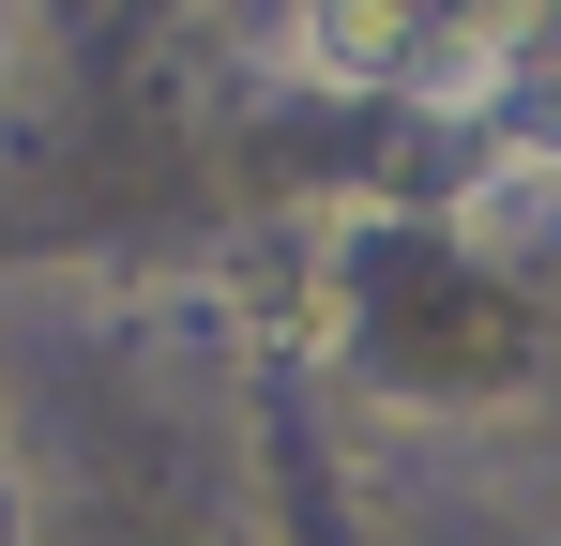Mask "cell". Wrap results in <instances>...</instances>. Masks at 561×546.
I'll return each mask as SVG.
<instances>
[{
    "mask_svg": "<svg viewBox=\"0 0 561 546\" xmlns=\"http://www.w3.org/2000/svg\"><path fill=\"white\" fill-rule=\"evenodd\" d=\"M0 546H31V486H15V441H0Z\"/></svg>",
    "mask_w": 561,
    "mask_h": 546,
    "instance_id": "obj_1",
    "label": "cell"
}]
</instances>
